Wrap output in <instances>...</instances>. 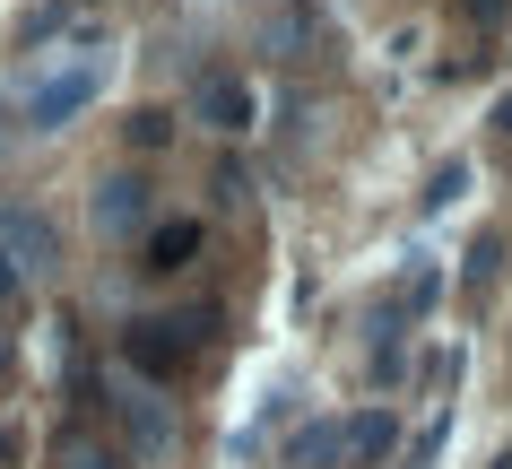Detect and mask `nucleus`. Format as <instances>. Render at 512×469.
I'll use <instances>...</instances> for the list:
<instances>
[{"label": "nucleus", "instance_id": "f257e3e1", "mask_svg": "<svg viewBox=\"0 0 512 469\" xmlns=\"http://www.w3.org/2000/svg\"><path fill=\"white\" fill-rule=\"evenodd\" d=\"M61 261V235L44 209H27V200H0V304H27L44 278H53Z\"/></svg>", "mask_w": 512, "mask_h": 469}, {"label": "nucleus", "instance_id": "f03ea898", "mask_svg": "<svg viewBox=\"0 0 512 469\" xmlns=\"http://www.w3.org/2000/svg\"><path fill=\"white\" fill-rule=\"evenodd\" d=\"M209 339H217V304H191V313H148V322H131V365L139 374H191V365L209 357Z\"/></svg>", "mask_w": 512, "mask_h": 469}, {"label": "nucleus", "instance_id": "7ed1b4c3", "mask_svg": "<svg viewBox=\"0 0 512 469\" xmlns=\"http://www.w3.org/2000/svg\"><path fill=\"white\" fill-rule=\"evenodd\" d=\"M96 87H105V53H61L44 79L27 87V122L35 131H61V122H79L96 105Z\"/></svg>", "mask_w": 512, "mask_h": 469}, {"label": "nucleus", "instance_id": "20e7f679", "mask_svg": "<svg viewBox=\"0 0 512 469\" xmlns=\"http://www.w3.org/2000/svg\"><path fill=\"white\" fill-rule=\"evenodd\" d=\"M391 443H400V417H391V409H356V417H339V469H374V461H391Z\"/></svg>", "mask_w": 512, "mask_h": 469}, {"label": "nucleus", "instance_id": "39448f33", "mask_svg": "<svg viewBox=\"0 0 512 469\" xmlns=\"http://www.w3.org/2000/svg\"><path fill=\"white\" fill-rule=\"evenodd\" d=\"M122 426H131L139 461H165V452H174V409H165L157 391H131V400H122Z\"/></svg>", "mask_w": 512, "mask_h": 469}, {"label": "nucleus", "instance_id": "423d86ee", "mask_svg": "<svg viewBox=\"0 0 512 469\" xmlns=\"http://www.w3.org/2000/svg\"><path fill=\"white\" fill-rule=\"evenodd\" d=\"M96 226H105V235H139V226H148V183H139V174L96 183Z\"/></svg>", "mask_w": 512, "mask_h": 469}, {"label": "nucleus", "instance_id": "0eeeda50", "mask_svg": "<svg viewBox=\"0 0 512 469\" xmlns=\"http://www.w3.org/2000/svg\"><path fill=\"white\" fill-rule=\"evenodd\" d=\"M200 122H209V131H243V122H252V87H243L235 70H209V79H200Z\"/></svg>", "mask_w": 512, "mask_h": 469}, {"label": "nucleus", "instance_id": "6e6552de", "mask_svg": "<svg viewBox=\"0 0 512 469\" xmlns=\"http://www.w3.org/2000/svg\"><path fill=\"white\" fill-rule=\"evenodd\" d=\"M139 252H148V270H183L191 252H200V226H191V218H174V226H157V235H148Z\"/></svg>", "mask_w": 512, "mask_h": 469}, {"label": "nucleus", "instance_id": "1a4fd4ad", "mask_svg": "<svg viewBox=\"0 0 512 469\" xmlns=\"http://www.w3.org/2000/svg\"><path fill=\"white\" fill-rule=\"evenodd\" d=\"M287 469H339V417H322V426H304V435L287 443Z\"/></svg>", "mask_w": 512, "mask_h": 469}, {"label": "nucleus", "instance_id": "9d476101", "mask_svg": "<svg viewBox=\"0 0 512 469\" xmlns=\"http://www.w3.org/2000/svg\"><path fill=\"white\" fill-rule=\"evenodd\" d=\"M61 469H122V452H113L105 435H70L61 443Z\"/></svg>", "mask_w": 512, "mask_h": 469}, {"label": "nucleus", "instance_id": "9b49d317", "mask_svg": "<svg viewBox=\"0 0 512 469\" xmlns=\"http://www.w3.org/2000/svg\"><path fill=\"white\" fill-rule=\"evenodd\" d=\"M460 9H469L478 27H504V18H512V0H460Z\"/></svg>", "mask_w": 512, "mask_h": 469}, {"label": "nucleus", "instance_id": "f8f14e48", "mask_svg": "<svg viewBox=\"0 0 512 469\" xmlns=\"http://www.w3.org/2000/svg\"><path fill=\"white\" fill-rule=\"evenodd\" d=\"M0 374H9V339H0Z\"/></svg>", "mask_w": 512, "mask_h": 469}, {"label": "nucleus", "instance_id": "ddd939ff", "mask_svg": "<svg viewBox=\"0 0 512 469\" xmlns=\"http://www.w3.org/2000/svg\"><path fill=\"white\" fill-rule=\"evenodd\" d=\"M504 131H512V105H504Z\"/></svg>", "mask_w": 512, "mask_h": 469}]
</instances>
